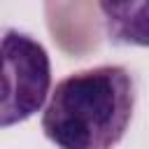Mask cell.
Listing matches in <instances>:
<instances>
[{"instance_id":"7a4b0ae2","label":"cell","mask_w":149,"mask_h":149,"mask_svg":"<svg viewBox=\"0 0 149 149\" xmlns=\"http://www.w3.org/2000/svg\"><path fill=\"white\" fill-rule=\"evenodd\" d=\"M51 88V58L44 44L14 26H0V128L35 116Z\"/></svg>"},{"instance_id":"6da1fadb","label":"cell","mask_w":149,"mask_h":149,"mask_svg":"<svg viewBox=\"0 0 149 149\" xmlns=\"http://www.w3.org/2000/svg\"><path fill=\"white\" fill-rule=\"evenodd\" d=\"M135 105L133 72L123 65H95L56 81L40 126L58 149H112L123 140Z\"/></svg>"}]
</instances>
